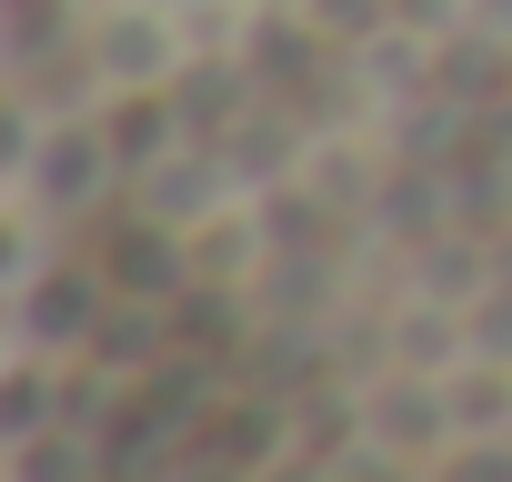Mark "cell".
Listing matches in <instances>:
<instances>
[{
    "label": "cell",
    "mask_w": 512,
    "mask_h": 482,
    "mask_svg": "<svg viewBox=\"0 0 512 482\" xmlns=\"http://www.w3.org/2000/svg\"><path fill=\"white\" fill-rule=\"evenodd\" d=\"M81 41H91V61H101L111 91H171L181 61H191V41H181V21L161 11V0H91Z\"/></svg>",
    "instance_id": "3"
},
{
    "label": "cell",
    "mask_w": 512,
    "mask_h": 482,
    "mask_svg": "<svg viewBox=\"0 0 512 482\" xmlns=\"http://www.w3.org/2000/svg\"><path fill=\"white\" fill-rule=\"evenodd\" d=\"M251 11H302V0H251Z\"/></svg>",
    "instance_id": "10"
},
{
    "label": "cell",
    "mask_w": 512,
    "mask_h": 482,
    "mask_svg": "<svg viewBox=\"0 0 512 482\" xmlns=\"http://www.w3.org/2000/svg\"><path fill=\"white\" fill-rule=\"evenodd\" d=\"M362 442H382L392 462L432 472L462 432H452V402H442V372H412V362H372L362 372Z\"/></svg>",
    "instance_id": "2"
},
{
    "label": "cell",
    "mask_w": 512,
    "mask_h": 482,
    "mask_svg": "<svg viewBox=\"0 0 512 482\" xmlns=\"http://www.w3.org/2000/svg\"><path fill=\"white\" fill-rule=\"evenodd\" d=\"M11 201H41V211H61L71 231L121 191V161H111V131H101V111H81V121H51L41 131V151H31V171H11L0 181Z\"/></svg>",
    "instance_id": "1"
},
{
    "label": "cell",
    "mask_w": 512,
    "mask_h": 482,
    "mask_svg": "<svg viewBox=\"0 0 512 482\" xmlns=\"http://www.w3.org/2000/svg\"><path fill=\"white\" fill-rule=\"evenodd\" d=\"M0 482H111V452H101V432L51 422L31 442H0Z\"/></svg>",
    "instance_id": "6"
},
{
    "label": "cell",
    "mask_w": 512,
    "mask_h": 482,
    "mask_svg": "<svg viewBox=\"0 0 512 482\" xmlns=\"http://www.w3.org/2000/svg\"><path fill=\"white\" fill-rule=\"evenodd\" d=\"M302 21H312V31L352 61V51H372V41L392 31V0H302Z\"/></svg>",
    "instance_id": "8"
},
{
    "label": "cell",
    "mask_w": 512,
    "mask_h": 482,
    "mask_svg": "<svg viewBox=\"0 0 512 482\" xmlns=\"http://www.w3.org/2000/svg\"><path fill=\"white\" fill-rule=\"evenodd\" d=\"M101 131H111V161H121V181H141V171H161L191 131H181V101L171 91H111L101 101Z\"/></svg>",
    "instance_id": "5"
},
{
    "label": "cell",
    "mask_w": 512,
    "mask_h": 482,
    "mask_svg": "<svg viewBox=\"0 0 512 482\" xmlns=\"http://www.w3.org/2000/svg\"><path fill=\"white\" fill-rule=\"evenodd\" d=\"M51 422H61V352L11 342V362H0V442H31Z\"/></svg>",
    "instance_id": "7"
},
{
    "label": "cell",
    "mask_w": 512,
    "mask_h": 482,
    "mask_svg": "<svg viewBox=\"0 0 512 482\" xmlns=\"http://www.w3.org/2000/svg\"><path fill=\"white\" fill-rule=\"evenodd\" d=\"M121 292H111V272L91 262V252H61L41 282H21L11 292V342H41V352H81L91 332H101V312H111Z\"/></svg>",
    "instance_id": "4"
},
{
    "label": "cell",
    "mask_w": 512,
    "mask_h": 482,
    "mask_svg": "<svg viewBox=\"0 0 512 482\" xmlns=\"http://www.w3.org/2000/svg\"><path fill=\"white\" fill-rule=\"evenodd\" d=\"M422 482H512V432H462Z\"/></svg>",
    "instance_id": "9"
}]
</instances>
